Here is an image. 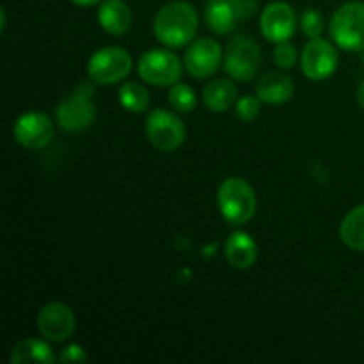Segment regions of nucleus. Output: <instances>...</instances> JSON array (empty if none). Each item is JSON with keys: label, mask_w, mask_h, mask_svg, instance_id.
Wrapping results in <instances>:
<instances>
[{"label": "nucleus", "mask_w": 364, "mask_h": 364, "mask_svg": "<svg viewBox=\"0 0 364 364\" xmlns=\"http://www.w3.org/2000/svg\"><path fill=\"white\" fill-rule=\"evenodd\" d=\"M259 102L262 100L258 98V96H245V98L238 100L237 102V117L240 121H245V123H249V121L256 119V117L259 116Z\"/></svg>", "instance_id": "obj_24"}, {"label": "nucleus", "mask_w": 364, "mask_h": 364, "mask_svg": "<svg viewBox=\"0 0 364 364\" xmlns=\"http://www.w3.org/2000/svg\"><path fill=\"white\" fill-rule=\"evenodd\" d=\"M237 100V87L230 80H213L203 91V102L206 109L213 112H224L230 109Z\"/></svg>", "instance_id": "obj_19"}, {"label": "nucleus", "mask_w": 364, "mask_h": 364, "mask_svg": "<svg viewBox=\"0 0 364 364\" xmlns=\"http://www.w3.org/2000/svg\"><path fill=\"white\" fill-rule=\"evenodd\" d=\"M220 212L233 226L249 223L256 213V194L251 185L242 178H228L219 187Z\"/></svg>", "instance_id": "obj_2"}, {"label": "nucleus", "mask_w": 364, "mask_h": 364, "mask_svg": "<svg viewBox=\"0 0 364 364\" xmlns=\"http://www.w3.org/2000/svg\"><path fill=\"white\" fill-rule=\"evenodd\" d=\"M153 28L160 43L171 48H181L196 38L198 13L188 2L176 0L159 11Z\"/></svg>", "instance_id": "obj_1"}, {"label": "nucleus", "mask_w": 364, "mask_h": 364, "mask_svg": "<svg viewBox=\"0 0 364 364\" xmlns=\"http://www.w3.org/2000/svg\"><path fill=\"white\" fill-rule=\"evenodd\" d=\"M169 103L180 112H192L196 109V92L187 84H174L169 91Z\"/></svg>", "instance_id": "obj_22"}, {"label": "nucleus", "mask_w": 364, "mask_h": 364, "mask_svg": "<svg viewBox=\"0 0 364 364\" xmlns=\"http://www.w3.org/2000/svg\"><path fill=\"white\" fill-rule=\"evenodd\" d=\"M220 60H223L220 45L210 38L194 41L185 53V68L194 78L212 77L219 68Z\"/></svg>", "instance_id": "obj_14"}, {"label": "nucleus", "mask_w": 364, "mask_h": 364, "mask_svg": "<svg viewBox=\"0 0 364 364\" xmlns=\"http://www.w3.org/2000/svg\"><path fill=\"white\" fill-rule=\"evenodd\" d=\"M119 102L130 112H144L149 105V95L139 82H127L119 89Z\"/></svg>", "instance_id": "obj_21"}, {"label": "nucleus", "mask_w": 364, "mask_h": 364, "mask_svg": "<svg viewBox=\"0 0 364 364\" xmlns=\"http://www.w3.org/2000/svg\"><path fill=\"white\" fill-rule=\"evenodd\" d=\"M255 13V0H210L206 4L205 18L213 32L230 34L237 28L238 21L247 20Z\"/></svg>", "instance_id": "obj_8"}, {"label": "nucleus", "mask_w": 364, "mask_h": 364, "mask_svg": "<svg viewBox=\"0 0 364 364\" xmlns=\"http://www.w3.org/2000/svg\"><path fill=\"white\" fill-rule=\"evenodd\" d=\"M256 95L262 102L270 105H279L288 102L294 95V82L281 71H269L256 84Z\"/></svg>", "instance_id": "obj_15"}, {"label": "nucleus", "mask_w": 364, "mask_h": 364, "mask_svg": "<svg viewBox=\"0 0 364 364\" xmlns=\"http://www.w3.org/2000/svg\"><path fill=\"white\" fill-rule=\"evenodd\" d=\"M262 64V52L256 41L247 36H238L228 45L224 70L233 80L249 82L256 77Z\"/></svg>", "instance_id": "obj_5"}, {"label": "nucleus", "mask_w": 364, "mask_h": 364, "mask_svg": "<svg viewBox=\"0 0 364 364\" xmlns=\"http://www.w3.org/2000/svg\"><path fill=\"white\" fill-rule=\"evenodd\" d=\"M363 63H364V50H363Z\"/></svg>", "instance_id": "obj_29"}, {"label": "nucleus", "mask_w": 364, "mask_h": 364, "mask_svg": "<svg viewBox=\"0 0 364 364\" xmlns=\"http://www.w3.org/2000/svg\"><path fill=\"white\" fill-rule=\"evenodd\" d=\"M274 60L283 70H290L297 63V48L288 41L277 43V48L274 52Z\"/></svg>", "instance_id": "obj_25"}, {"label": "nucleus", "mask_w": 364, "mask_h": 364, "mask_svg": "<svg viewBox=\"0 0 364 364\" xmlns=\"http://www.w3.org/2000/svg\"><path fill=\"white\" fill-rule=\"evenodd\" d=\"M331 38L347 52L364 50V4L347 2L333 14Z\"/></svg>", "instance_id": "obj_3"}, {"label": "nucleus", "mask_w": 364, "mask_h": 364, "mask_svg": "<svg viewBox=\"0 0 364 364\" xmlns=\"http://www.w3.org/2000/svg\"><path fill=\"white\" fill-rule=\"evenodd\" d=\"M59 361L63 363H84L87 361V355L82 350L78 345H71V347L64 348L63 354L59 355Z\"/></svg>", "instance_id": "obj_26"}, {"label": "nucleus", "mask_w": 364, "mask_h": 364, "mask_svg": "<svg viewBox=\"0 0 364 364\" xmlns=\"http://www.w3.org/2000/svg\"><path fill=\"white\" fill-rule=\"evenodd\" d=\"M341 240L354 251H364V205L352 210L340 228Z\"/></svg>", "instance_id": "obj_20"}, {"label": "nucleus", "mask_w": 364, "mask_h": 364, "mask_svg": "<svg viewBox=\"0 0 364 364\" xmlns=\"http://www.w3.org/2000/svg\"><path fill=\"white\" fill-rule=\"evenodd\" d=\"M73 4H77V6H84V7H89V6H95V4H98L100 0H71Z\"/></svg>", "instance_id": "obj_27"}, {"label": "nucleus", "mask_w": 364, "mask_h": 364, "mask_svg": "<svg viewBox=\"0 0 364 364\" xmlns=\"http://www.w3.org/2000/svg\"><path fill=\"white\" fill-rule=\"evenodd\" d=\"M358 102L364 110V82H361V85H359V89H358Z\"/></svg>", "instance_id": "obj_28"}, {"label": "nucleus", "mask_w": 364, "mask_h": 364, "mask_svg": "<svg viewBox=\"0 0 364 364\" xmlns=\"http://www.w3.org/2000/svg\"><path fill=\"white\" fill-rule=\"evenodd\" d=\"M53 137V123L41 112H27L14 123V139L27 149H41Z\"/></svg>", "instance_id": "obj_13"}, {"label": "nucleus", "mask_w": 364, "mask_h": 364, "mask_svg": "<svg viewBox=\"0 0 364 364\" xmlns=\"http://www.w3.org/2000/svg\"><path fill=\"white\" fill-rule=\"evenodd\" d=\"M146 134L149 142L160 151H174L185 141V127L180 117L162 109L153 110L148 116Z\"/></svg>", "instance_id": "obj_9"}, {"label": "nucleus", "mask_w": 364, "mask_h": 364, "mask_svg": "<svg viewBox=\"0 0 364 364\" xmlns=\"http://www.w3.org/2000/svg\"><path fill=\"white\" fill-rule=\"evenodd\" d=\"M89 77L92 82L102 85L116 84L124 80L132 71V57L127 50L119 46H107L98 50L95 55L89 59Z\"/></svg>", "instance_id": "obj_6"}, {"label": "nucleus", "mask_w": 364, "mask_h": 364, "mask_svg": "<svg viewBox=\"0 0 364 364\" xmlns=\"http://www.w3.org/2000/svg\"><path fill=\"white\" fill-rule=\"evenodd\" d=\"M92 95H95V87L84 82L64 102H60L55 110V116L63 130L82 132L91 127L96 117Z\"/></svg>", "instance_id": "obj_4"}, {"label": "nucleus", "mask_w": 364, "mask_h": 364, "mask_svg": "<svg viewBox=\"0 0 364 364\" xmlns=\"http://www.w3.org/2000/svg\"><path fill=\"white\" fill-rule=\"evenodd\" d=\"M262 32L269 41L284 43L295 34L297 28V14L294 7L287 2H272L263 9Z\"/></svg>", "instance_id": "obj_11"}, {"label": "nucleus", "mask_w": 364, "mask_h": 364, "mask_svg": "<svg viewBox=\"0 0 364 364\" xmlns=\"http://www.w3.org/2000/svg\"><path fill=\"white\" fill-rule=\"evenodd\" d=\"M75 326V315L66 304L63 302H50L45 308L39 311L38 316V327L43 338L50 341H66L68 338L73 334Z\"/></svg>", "instance_id": "obj_12"}, {"label": "nucleus", "mask_w": 364, "mask_h": 364, "mask_svg": "<svg viewBox=\"0 0 364 364\" xmlns=\"http://www.w3.org/2000/svg\"><path fill=\"white\" fill-rule=\"evenodd\" d=\"M181 63L169 50H149L139 59V77L159 87L178 84L181 77Z\"/></svg>", "instance_id": "obj_7"}, {"label": "nucleus", "mask_w": 364, "mask_h": 364, "mask_svg": "<svg viewBox=\"0 0 364 364\" xmlns=\"http://www.w3.org/2000/svg\"><path fill=\"white\" fill-rule=\"evenodd\" d=\"M301 28L308 38L315 39L322 36L323 28H326V21H323L322 14H320L318 11L308 9L304 11L301 16Z\"/></svg>", "instance_id": "obj_23"}, {"label": "nucleus", "mask_w": 364, "mask_h": 364, "mask_svg": "<svg viewBox=\"0 0 364 364\" xmlns=\"http://www.w3.org/2000/svg\"><path fill=\"white\" fill-rule=\"evenodd\" d=\"M98 21L109 34L121 36L130 28L132 11L123 0H103L98 9Z\"/></svg>", "instance_id": "obj_17"}, {"label": "nucleus", "mask_w": 364, "mask_h": 364, "mask_svg": "<svg viewBox=\"0 0 364 364\" xmlns=\"http://www.w3.org/2000/svg\"><path fill=\"white\" fill-rule=\"evenodd\" d=\"M301 66L306 77L311 80H326L338 68L336 48L326 39H311L302 52Z\"/></svg>", "instance_id": "obj_10"}, {"label": "nucleus", "mask_w": 364, "mask_h": 364, "mask_svg": "<svg viewBox=\"0 0 364 364\" xmlns=\"http://www.w3.org/2000/svg\"><path fill=\"white\" fill-rule=\"evenodd\" d=\"M9 359L13 364H52L57 358L55 354H53L52 348H50V345H46L45 341L36 340V338H28V340H23L18 345H14Z\"/></svg>", "instance_id": "obj_18"}, {"label": "nucleus", "mask_w": 364, "mask_h": 364, "mask_svg": "<svg viewBox=\"0 0 364 364\" xmlns=\"http://www.w3.org/2000/svg\"><path fill=\"white\" fill-rule=\"evenodd\" d=\"M226 258L235 269H249L258 258V245L244 231H235L226 242Z\"/></svg>", "instance_id": "obj_16"}]
</instances>
